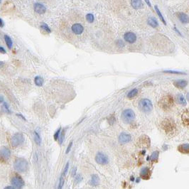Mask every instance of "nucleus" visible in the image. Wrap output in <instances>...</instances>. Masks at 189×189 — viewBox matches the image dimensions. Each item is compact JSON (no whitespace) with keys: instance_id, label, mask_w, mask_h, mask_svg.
<instances>
[{"instance_id":"1","label":"nucleus","mask_w":189,"mask_h":189,"mask_svg":"<svg viewBox=\"0 0 189 189\" xmlns=\"http://www.w3.org/2000/svg\"><path fill=\"white\" fill-rule=\"evenodd\" d=\"M174 100L173 97L170 94L164 96L159 102V105L164 110H169L173 105Z\"/></svg>"},{"instance_id":"2","label":"nucleus","mask_w":189,"mask_h":189,"mask_svg":"<svg viewBox=\"0 0 189 189\" xmlns=\"http://www.w3.org/2000/svg\"><path fill=\"white\" fill-rule=\"evenodd\" d=\"M14 166L15 170L17 171L18 172H25L27 171L29 165H28V162L24 159L19 158L16 159L15 161Z\"/></svg>"},{"instance_id":"3","label":"nucleus","mask_w":189,"mask_h":189,"mask_svg":"<svg viewBox=\"0 0 189 189\" xmlns=\"http://www.w3.org/2000/svg\"><path fill=\"white\" fill-rule=\"evenodd\" d=\"M139 107L141 110L144 112H149L153 108L152 102L148 99H141L139 103Z\"/></svg>"},{"instance_id":"4","label":"nucleus","mask_w":189,"mask_h":189,"mask_svg":"<svg viewBox=\"0 0 189 189\" xmlns=\"http://www.w3.org/2000/svg\"><path fill=\"white\" fill-rule=\"evenodd\" d=\"M135 114L134 111L131 109H127L124 110L122 113V119L126 123H131L134 119Z\"/></svg>"},{"instance_id":"5","label":"nucleus","mask_w":189,"mask_h":189,"mask_svg":"<svg viewBox=\"0 0 189 189\" xmlns=\"http://www.w3.org/2000/svg\"><path fill=\"white\" fill-rule=\"evenodd\" d=\"M24 136L20 133L15 134L11 139V145L13 147H17L24 142Z\"/></svg>"},{"instance_id":"6","label":"nucleus","mask_w":189,"mask_h":189,"mask_svg":"<svg viewBox=\"0 0 189 189\" xmlns=\"http://www.w3.org/2000/svg\"><path fill=\"white\" fill-rule=\"evenodd\" d=\"M161 126L166 132H169L173 131L175 128V124L173 120L170 119H165L161 122Z\"/></svg>"},{"instance_id":"7","label":"nucleus","mask_w":189,"mask_h":189,"mask_svg":"<svg viewBox=\"0 0 189 189\" xmlns=\"http://www.w3.org/2000/svg\"><path fill=\"white\" fill-rule=\"evenodd\" d=\"M11 183L14 188L16 189H21L24 185V180L19 176H14L11 179Z\"/></svg>"},{"instance_id":"8","label":"nucleus","mask_w":189,"mask_h":189,"mask_svg":"<svg viewBox=\"0 0 189 189\" xmlns=\"http://www.w3.org/2000/svg\"><path fill=\"white\" fill-rule=\"evenodd\" d=\"M95 161L97 164H102V165H104L107 164L108 162V158L105 154L102 153H97V155L95 157Z\"/></svg>"},{"instance_id":"9","label":"nucleus","mask_w":189,"mask_h":189,"mask_svg":"<svg viewBox=\"0 0 189 189\" xmlns=\"http://www.w3.org/2000/svg\"><path fill=\"white\" fill-rule=\"evenodd\" d=\"M124 39L129 44H134L137 40V36L132 32H127L124 35Z\"/></svg>"},{"instance_id":"10","label":"nucleus","mask_w":189,"mask_h":189,"mask_svg":"<svg viewBox=\"0 0 189 189\" xmlns=\"http://www.w3.org/2000/svg\"><path fill=\"white\" fill-rule=\"evenodd\" d=\"M11 155V152L6 147H2L0 149V157L4 160H7Z\"/></svg>"},{"instance_id":"11","label":"nucleus","mask_w":189,"mask_h":189,"mask_svg":"<svg viewBox=\"0 0 189 189\" xmlns=\"http://www.w3.org/2000/svg\"><path fill=\"white\" fill-rule=\"evenodd\" d=\"M71 29H72V31L75 34L77 35H80L82 34L84 31V28L83 26H82L80 24H74L71 27Z\"/></svg>"},{"instance_id":"12","label":"nucleus","mask_w":189,"mask_h":189,"mask_svg":"<svg viewBox=\"0 0 189 189\" xmlns=\"http://www.w3.org/2000/svg\"><path fill=\"white\" fill-rule=\"evenodd\" d=\"M34 11L39 14H43L46 12V8L44 4L40 3H36L34 4Z\"/></svg>"},{"instance_id":"13","label":"nucleus","mask_w":189,"mask_h":189,"mask_svg":"<svg viewBox=\"0 0 189 189\" xmlns=\"http://www.w3.org/2000/svg\"><path fill=\"white\" fill-rule=\"evenodd\" d=\"M131 140V136L129 134L122 132L121 133L119 137V142L122 144H125L127 142H130Z\"/></svg>"},{"instance_id":"14","label":"nucleus","mask_w":189,"mask_h":189,"mask_svg":"<svg viewBox=\"0 0 189 189\" xmlns=\"http://www.w3.org/2000/svg\"><path fill=\"white\" fill-rule=\"evenodd\" d=\"M176 14L178 16V19L181 21V22H182L183 24H187L188 22V17L185 14L182 12H179L177 13Z\"/></svg>"},{"instance_id":"15","label":"nucleus","mask_w":189,"mask_h":189,"mask_svg":"<svg viewBox=\"0 0 189 189\" xmlns=\"http://www.w3.org/2000/svg\"><path fill=\"white\" fill-rule=\"evenodd\" d=\"M131 4H132V7L135 9H140L143 7V3H142V1H139V0L131 1Z\"/></svg>"},{"instance_id":"16","label":"nucleus","mask_w":189,"mask_h":189,"mask_svg":"<svg viewBox=\"0 0 189 189\" xmlns=\"http://www.w3.org/2000/svg\"><path fill=\"white\" fill-rule=\"evenodd\" d=\"M173 85L178 88H183L187 85V82L184 80H179L174 81Z\"/></svg>"},{"instance_id":"17","label":"nucleus","mask_w":189,"mask_h":189,"mask_svg":"<svg viewBox=\"0 0 189 189\" xmlns=\"http://www.w3.org/2000/svg\"><path fill=\"white\" fill-rule=\"evenodd\" d=\"M178 151L183 154H188L189 153V144H183L178 147Z\"/></svg>"},{"instance_id":"18","label":"nucleus","mask_w":189,"mask_h":189,"mask_svg":"<svg viewBox=\"0 0 189 189\" xmlns=\"http://www.w3.org/2000/svg\"><path fill=\"white\" fill-rule=\"evenodd\" d=\"M182 121L183 123L185 126L189 125V114H188V110H186V112H185L182 115Z\"/></svg>"},{"instance_id":"19","label":"nucleus","mask_w":189,"mask_h":189,"mask_svg":"<svg viewBox=\"0 0 189 189\" xmlns=\"http://www.w3.org/2000/svg\"><path fill=\"white\" fill-rule=\"evenodd\" d=\"M99 179L98 176H97V175L92 176V178H91L90 181V183L91 185H97L99 184Z\"/></svg>"},{"instance_id":"20","label":"nucleus","mask_w":189,"mask_h":189,"mask_svg":"<svg viewBox=\"0 0 189 189\" xmlns=\"http://www.w3.org/2000/svg\"><path fill=\"white\" fill-rule=\"evenodd\" d=\"M4 39H5V42H6L7 47L9 48V49H11V48H12V46H13L12 40H11V39L9 37V36H6V35H5L4 36Z\"/></svg>"},{"instance_id":"21","label":"nucleus","mask_w":189,"mask_h":189,"mask_svg":"<svg viewBox=\"0 0 189 189\" xmlns=\"http://www.w3.org/2000/svg\"><path fill=\"white\" fill-rule=\"evenodd\" d=\"M148 24L149 26H151L153 28H156L158 26V22H157V20L154 19V18H149Z\"/></svg>"},{"instance_id":"22","label":"nucleus","mask_w":189,"mask_h":189,"mask_svg":"<svg viewBox=\"0 0 189 189\" xmlns=\"http://www.w3.org/2000/svg\"><path fill=\"white\" fill-rule=\"evenodd\" d=\"M149 173H150V171H149V169L147 168V167L142 169V171H141V176H142L144 178H145L146 177H149Z\"/></svg>"},{"instance_id":"23","label":"nucleus","mask_w":189,"mask_h":189,"mask_svg":"<svg viewBox=\"0 0 189 189\" xmlns=\"http://www.w3.org/2000/svg\"><path fill=\"white\" fill-rule=\"evenodd\" d=\"M177 99H178V103L182 104V105H185V104H186V101H185V97H183V94H178V95L177 96Z\"/></svg>"},{"instance_id":"24","label":"nucleus","mask_w":189,"mask_h":189,"mask_svg":"<svg viewBox=\"0 0 189 189\" xmlns=\"http://www.w3.org/2000/svg\"><path fill=\"white\" fill-rule=\"evenodd\" d=\"M34 82L37 86H42L43 83H44V80L40 76H36L34 79Z\"/></svg>"},{"instance_id":"25","label":"nucleus","mask_w":189,"mask_h":189,"mask_svg":"<svg viewBox=\"0 0 189 189\" xmlns=\"http://www.w3.org/2000/svg\"><path fill=\"white\" fill-rule=\"evenodd\" d=\"M137 93H138V90L134 88L132 90L129 92L128 94H127V97H128V98H132V97H135Z\"/></svg>"},{"instance_id":"26","label":"nucleus","mask_w":189,"mask_h":189,"mask_svg":"<svg viewBox=\"0 0 189 189\" xmlns=\"http://www.w3.org/2000/svg\"><path fill=\"white\" fill-rule=\"evenodd\" d=\"M34 138L35 142H36L38 145H40V144H41V137H40L39 134H38L36 132H34Z\"/></svg>"},{"instance_id":"27","label":"nucleus","mask_w":189,"mask_h":189,"mask_svg":"<svg viewBox=\"0 0 189 189\" xmlns=\"http://www.w3.org/2000/svg\"><path fill=\"white\" fill-rule=\"evenodd\" d=\"M65 176H66V175H64L63 173H62V174H61V177H60V179H59V189H62L63 186Z\"/></svg>"},{"instance_id":"28","label":"nucleus","mask_w":189,"mask_h":189,"mask_svg":"<svg viewBox=\"0 0 189 189\" xmlns=\"http://www.w3.org/2000/svg\"><path fill=\"white\" fill-rule=\"evenodd\" d=\"M154 9H155V10H156V12L157 13V14H158V16H159V18H160V19L161 20V21H162V22H163L164 24H165V25L166 24V21H165V20H164V19L163 16H162V14H161L160 11H159V9L158 6H155V7H154Z\"/></svg>"},{"instance_id":"29","label":"nucleus","mask_w":189,"mask_h":189,"mask_svg":"<svg viewBox=\"0 0 189 189\" xmlns=\"http://www.w3.org/2000/svg\"><path fill=\"white\" fill-rule=\"evenodd\" d=\"M86 19L90 23H92L94 21V16L92 14H88L86 15Z\"/></svg>"},{"instance_id":"30","label":"nucleus","mask_w":189,"mask_h":189,"mask_svg":"<svg viewBox=\"0 0 189 189\" xmlns=\"http://www.w3.org/2000/svg\"><path fill=\"white\" fill-rule=\"evenodd\" d=\"M159 157V152H154L151 156V159L152 161H157Z\"/></svg>"},{"instance_id":"31","label":"nucleus","mask_w":189,"mask_h":189,"mask_svg":"<svg viewBox=\"0 0 189 189\" xmlns=\"http://www.w3.org/2000/svg\"><path fill=\"white\" fill-rule=\"evenodd\" d=\"M65 130H66V129H64V130L62 132H61V134H60V136H59V138H60L59 144H62L63 142V140H64V137H65Z\"/></svg>"},{"instance_id":"32","label":"nucleus","mask_w":189,"mask_h":189,"mask_svg":"<svg viewBox=\"0 0 189 189\" xmlns=\"http://www.w3.org/2000/svg\"><path fill=\"white\" fill-rule=\"evenodd\" d=\"M41 29H44V31H46L47 33H51V29H50V28L46 24H43L42 25H41Z\"/></svg>"},{"instance_id":"33","label":"nucleus","mask_w":189,"mask_h":189,"mask_svg":"<svg viewBox=\"0 0 189 189\" xmlns=\"http://www.w3.org/2000/svg\"><path fill=\"white\" fill-rule=\"evenodd\" d=\"M61 127H60V128L57 130V132H56V133L54 134V139H55V140H57V139L59 138L60 134H61Z\"/></svg>"},{"instance_id":"34","label":"nucleus","mask_w":189,"mask_h":189,"mask_svg":"<svg viewBox=\"0 0 189 189\" xmlns=\"http://www.w3.org/2000/svg\"><path fill=\"white\" fill-rule=\"evenodd\" d=\"M164 73H173V74H184L183 73L177 72V71H164Z\"/></svg>"},{"instance_id":"35","label":"nucleus","mask_w":189,"mask_h":189,"mask_svg":"<svg viewBox=\"0 0 189 189\" xmlns=\"http://www.w3.org/2000/svg\"><path fill=\"white\" fill-rule=\"evenodd\" d=\"M72 145H73V142H71V143L69 144L67 150H66V154H68L69 153V152H70V151H71V147H72Z\"/></svg>"},{"instance_id":"36","label":"nucleus","mask_w":189,"mask_h":189,"mask_svg":"<svg viewBox=\"0 0 189 189\" xmlns=\"http://www.w3.org/2000/svg\"><path fill=\"white\" fill-rule=\"evenodd\" d=\"M82 180V177H81V176L80 175V174H78V175L77 176H76V179H75V181H76V182H80V181Z\"/></svg>"},{"instance_id":"37","label":"nucleus","mask_w":189,"mask_h":189,"mask_svg":"<svg viewBox=\"0 0 189 189\" xmlns=\"http://www.w3.org/2000/svg\"><path fill=\"white\" fill-rule=\"evenodd\" d=\"M0 53H1V54H6V51H5V49H4V48L0 46Z\"/></svg>"},{"instance_id":"38","label":"nucleus","mask_w":189,"mask_h":189,"mask_svg":"<svg viewBox=\"0 0 189 189\" xmlns=\"http://www.w3.org/2000/svg\"><path fill=\"white\" fill-rule=\"evenodd\" d=\"M4 26V22H3L2 19H0V27H3Z\"/></svg>"},{"instance_id":"39","label":"nucleus","mask_w":189,"mask_h":189,"mask_svg":"<svg viewBox=\"0 0 189 189\" xmlns=\"http://www.w3.org/2000/svg\"><path fill=\"white\" fill-rule=\"evenodd\" d=\"M4 189H15V188H14V187H12V186H6Z\"/></svg>"},{"instance_id":"40","label":"nucleus","mask_w":189,"mask_h":189,"mask_svg":"<svg viewBox=\"0 0 189 189\" xmlns=\"http://www.w3.org/2000/svg\"><path fill=\"white\" fill-rule=\"evenodd\" d=\"M146 3H147V4H148V5L149 6H151V4H150V2H149V1H146Z\"/></svg>"},{"instance_id":"41","label":"nucleus","mask_w":189,"mask_h":189,"mask_svg":"<svg viewBox=\"0 0 189 189\" xmlns=\"http://www.w3.org/2000/svg\"><path fill=\"white\" fill-rule=\"evenodd\" d=\"M2 65H3V63H2V62H1V61H0V66H2Z\"/></svg>"},{"instance_id":"42","label":"nucleus","mask_w":189,"mask_h":189,"mask_svg":"<svg viewBox=\"0 0 189 189\" xmlns=\"http://www.w3.org/2000/svg\"><path fill=\"white\" fill-rule=\"evenodd\" d=\"M0 3H1V1H0Z\"/></svg>"}]
</instances>
